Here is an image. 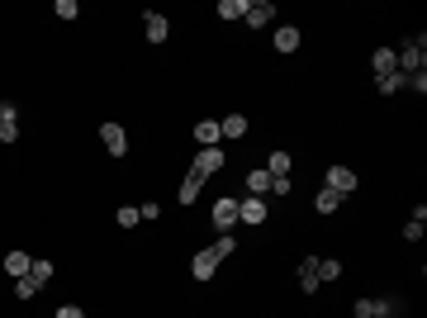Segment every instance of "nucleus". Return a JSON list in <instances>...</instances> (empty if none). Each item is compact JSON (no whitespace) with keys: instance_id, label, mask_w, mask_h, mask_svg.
Returning a JSON list of instances; mask_svg holds the SVG:
<instances>
[{"instance_id":"nucleus-1","label":"nucleus","mask_w":427,"mask_h":318,"mask_svg":"<svg viewBox=\"0 0 427 318\" xmlns=\"http://www.w3.org/2000/svg\"><path fill=\"white\" fill-rule=\"evenodd\" d=\"M394 67H399L403 77H413V72H427V38L418 33V38H408L399 53H394Z\"/></svg>"},{"instance_id":"nucleus-2","label":"nucleus","mask_w":427,"mask_h":318,"mask_svg":"<svg viewBox=\"0 0 427 318\" xmlns=\"http://www.w3.org/2000/svg\"><path fill=\"white\" fill-rule=\"evenodd\" d=\"M209 223L218 228V233H233V223H238V200H233V195L214 200V209H209Z\"/></svg>"},{"instance_id":"nucleus-3","label":"nucleus","mask_w":427,"mask_h":318,"mask_svg":"<svg viewBox=\"0 0 427 318\" xmlns=\"http://www.w3.org/2000/svg\"><path fill=\"white\" fill-rule=\"evenodd\" d=\"M323 186H328V190H337V195H342V200H347L351 190L361 186V176H356V171H351V166H328V176H323Z\"/></svg>"},{"instance_id":"nucleus-4","label":"nucleus","mask_w":427,"mask_h":318,"mask_svg":"<svg viewBox=\"0 0 427 318\" xmlns=\"http://www.w3.org/2000/svg\"><path fill=\"white\" fill-rule=\"evenodd\" d=\"M238 223L261 228V223H266V195H247V200H238Z\"/></svg>"},{"instance_id":"nucleus-5","label":"nucleus","mask_w":427,"mask_h":318,"mask_svg":"<svg viewBox=\"0 0 427 318\" xmlns=\"http://www.w3.org/2000/svg\"><path fill=\"white\" fill-rule=\"evenodd\" d=\"M351 314L356 318H389V314H399V299H356Z\"/></svg>"},{"instance_id":"nucleus-6","label":"nucleus","mask_w":427,"mask_h":318,"mask_svg":"<svg viewBox=\"0 0 427 318\" xmlns=\"http://www.w3.org/2000/svg\"><path fill=\"white\" fill-rule=\"evenodd\" d=\"M214 271H218V252H214V247H200V252L190 257V276H195V280H214Z\"/></svg>"},{"instance_id":"nucleus-7","label":"nucleus","mask_w":427,"mask_h":318,"mask_svg":"<svg viewBox=\"0 0 427 318\" xmlns=\"http://www.w3.org/2000/svg\"><path fill=\"white\" fill-rule=\"evenodd\" d=\"M100 143H105L109 157H124V152H129V133L119 129V124H100Z\"/></svg>"},{"instance_id":"nucleus-8","label":"nucleus","mask_w":427,"mask_h":318,"mask_svg":"<svg viewBox=\"0 0 427 318\" xmlns=\"http://www.w3.org/2000/svg\"><path fill=\"white\" fill-rule=\"evenodd\" d=\"M143 33H147V43L157 48V43H166V38H171V19H166V15H152V10H147V15H143Z\"/></svg>"},{"instance_id":"nucleus-9","label":"nucleus","mask_w":427,"mask_h":318,"mask_svg":"<svg viewBox=\"0 0 427 318\" xmlns=\"http://www.w3.org/2000/svg\"><path fill=\"white\" fill-rule=\"evenodd\" d=\"M19 138V105H0V143H15Z\"/></svg>"},{"instance_id":"nucleus-10","label":"nucleus","mask_w":427,"mask_h":318,"mask_svg":"<svg viewBox=\"0 0 427 318\" xmlns=\"http://www.w3.org/2000/svg\"><path fill=\"white\" fill-rule=\"evenodd\" d=\"M218 166H223V148H200V157H195L190 171H195V176H214Z\"/></svg>"},{"instance_id":"nucleus-11","label":"nucleus","mask_w":427,"mask_h":318,"mask_svg":"<svg viewBox=\"0 0 427 318\" xmlns=\"http://www.w3.org/2000/svg\"><path fill=\"white\" fill-rule=\"evenodd\" d=\"M271 19H275V5H271V0H252V5H247V19H242V24L266 29Z\"/></svg>"},{"instance_id":"nucleus-12","label":"nucleus","mask_w":427,"mask_h":318,"mask_svg":"<svg viewBox=\"0 0 427 318\" xmlns=\"http://www.w3.org/2000/svg\"><path fill=\"white\" fill-rule=\"evenodd\" d=\"M319 257H304V262H299V290L304 294H319Z\"/></svg>"},{"instance_id":"nucleus-13","label":"nucleus","mask_w":427,"mask_h":318,"mask_svg":"<svg viewBox=\"0 0 427 318\" xmlns=\"http://www.w3.org/2000/svg\"><path fill=\"white\" fill-rule=\"evenodd\" d=\"M218 138H223L218 119H200V124H195V143H200V148H218Z\"/></svg>"},{"instance_id":"nucleus-14","label":"nucleus","mask_w":427,"mask_h":318,"mask_svg":"<svg viewBox=\"0 0 427 318\" xmlns=\"http://www.w3.org/2000/svg\"><path fill=\"white\" fill-rule=\"evenodd\" d=\"M299 43H304V33H299L294 24H280V29H275V53H294Z\"/></svg>"},{"instance_id":"nucleus-15","label":"nucleus","mask_w":427,"mask_h":318,"mask_svg":"<svg viewBox=\"0 0 427 318\" xmlns=\"http://www.w3.org/2000/svg\"><path fill=\"white\" fill-rule=\"evenodd\" d=\"M371 72H375V81L389 77V72H399V67H394V48H375L371 53Z\"/></svg>"},{"instance_id":"nucleus-16","label":"nucleus","mask_w":427,"mask_h":318,"mask_svg":"<svg viewBox=\"0 0 427 318\" xmlns=\"http://www.w3.org/2000/svg\"><path fill=\"white\" fill-rule=\"evenodd\" d=\"M29 266H33L29 252H19V247H15V252H5V276H15V280H19V276H29Z\"/></svg>"},{"instance_id":"nucleus-17","label":"nucleus","mask_w":427,"mask_h":318,"mask_svg":"<svg viewBox=\"0 0 427 318\" xmlns=\"http://www.w3.org/2000/svg\"><path fill=\"white\" fill-rule=\"evenodd\" d=\"M314 209H319V214H337V209H342V195H337V190H328V186H323L319 195H314Z\"/></svg>"},{"instance_id":"nucleus-18","label":"nucleus","mask_w":427,"mask_h":318,"mask_svg":"<svg viewBox=\"0 0 427 318\" xmlns=\"http://www.w3.org/2000/svg\"><path fill=\"white\" fill-rule=\"evenodd\" d=\"M266 190H271V171H266V166L247 171V195H266Z\"/></svg>"},{"instance_id":"nucleus-19","label":"nucleus","mask_w":427,"mask_h":318,"mask_svg":"<svg viewBox=\"0 0 427 318\" xmlns=\"http://www.w3.org/2000/svg\"><path fill=\"white\" fill-rule=\"evenodd\" d=\"M218 129H223V138H247V114H228V119H218Z\"/></svg>"},{"instance_id":"nucleus-20","label":"nucleus","mask_w":427,"mask_h":318,"mask_svg":"<svg viewBox=\"0 0 427 318\" xmlns=\"http://www.w3.org/2000/svg\"><path fill=\"white\" fill-rule=\"evenodd\" d=\"M200 190H204V176H195V171H190L186 181H181V205H195V200H200Z\"/></svg>"},{"instance_id":"nucleus-21","label":"nucleus","mask_w":427,"mask_h":318,"mask_svg":"<svg viewBox=\"0 0 427 318\" xmlns=\"http://www.w3.org/2000/svg\"><path fill=\"white\" fill-rule=\"evenodd\" d=\"M252 0H218V19H247Z\"/></svg>"},{"instance_id":"nucleus-22","label":"nucleus","mask_w":427,"mask_h":318,"mask_svg":"<svg viewBox=\"0 0 427 318\" xmlns=\"http://www.w3.org/2000/svg\"><path fill=\"white\" fill-rule=\"evenodd\" d=\"M266 171H271V176H290V152H285V148H275V152L266 157Z\"/></svg>"},{"instance_id":"nucleus-23","label":"nucleus","mask_w":427,"mask_h":318,"mask_svg":"<svg viewBox=\"0 0 427 318\" xmlns=\"http://www.w3.org/2000/svg\"><path fill=\"white\" fill-rule=\"evenodd\" d=\"M114 223L119 228H138L143 218H138V205H124V209H114Z\"/></svg>"},{"instance_id":"nucleus-24","label":"nucleus","mask_w":427,"mask_h":318,"mask_svg":"<svg viewBox=\"0 0 427 318\" xmlns=\"http://www.w3.org/2000/svg\"><path fill=\"white\" fill-rule=\"evenodd\" d=\"M29 276H33V280H38V290H43V285L53 280V262H43V257H38V262L29 266Z\"/></svg>"},{"instance_id":"nucleus-25","label":"nucleus","mask_w":427,"mask_h":318,"mask_svg":"<svg viewBox=\"0 0 427 318\" xmlns=\"http://www.w3.org/2000/svg\"><path fill=\"white\" fill-rule=\"evenodd\" d=\"M375 86H380V95H394V90H403V72H389V77H380Z\"/></svg>"},{"instance_id":"nucleus-26","label":"nucleus","mask_w":427,"mask_h":318,"mask_svg":"<svg viewBox=\"0 0 427 318\" xmlns=\"http://www.w3.org/2000/svg\"><path fill=\"white\" fill-rule=\"evenodd\" d=\"M342 276V262H332V257H319V280H337Z\"/></svg>"},{"instance_id":"nucleus-27","label":"nucleus","mask_w":427,"mask_h":318,"mask_svg":"<svg viewBox=\"0 0 427 318\" xmlns=\"http://www.w3.org/2000/svg\"><path fill=\"white\" fill-rule=\"evenodd\" d=\"M214 252H218V262H223V257H233V252H238V238H233V233H218Z\"/></svg>"},{"instance_id":"nucleus-28","label":"nucleus","mask_w":427,"mask_h":318,"mask_svg":"<svg viewBox=\"0 0 427 318\" xmlns=\"http://www.w3.org/2000/svg\"><path fill=\"white\" fill-rule=\"evenodd\" d=\"M15 294H19V299H33V294H38V280H33V276H19V280H15Z\"/></svg>"},{"instance_id":"nucleus-29","label":"nucleus","mask_w":427,"mask_h":318,"mask_svg":"<svg viewBox=\"0 0 427 318\" xmlns=\"http://www.w3.org/2000/svg\"><path fill=\"white\" fill-rule=\"evenodd\" d=\"M53 15H57V19H76V15H81V5H76V0H57V5H53Z\"/></svg>"},{"instance_id":"nucleus-30","label":"nucleus","mask_w":427,"mask_h":318,"mask_svg":"<svg viewBox=\"0 0 427 318\" xmlns=\"http://www.w3.org/2000/svg\"><path fill=\"white\" fill-rule=\"evenodd\" d=\"M403 242H423V218H408V223H403Z\"/></svg>"},{"instance_id":"nucleus-31","label":"nucleus","mask_w":427,"mask_h":318,"mask_svg":"<svg viewBox=\"0 0 427 318\" xmlns=\"http://www.w3.org/2000/svg\"><path fill=\"white\" fill-rule=\"evenodd\" d=\"M290 176H271V195H290Z\"/></svg>"},{"instance_id":"nucleus-32","label":"nucleus","mask_w":427,"mask_h":318,"mask_svg":"<svg viewBox=\"0 0 427 318\" xmlns=\"http://www.w3.org/2000/svg\"><path fill=\"white\" fill-rule=\"evenodd\" d=\"M157 214H161V205H157V200H147V205H138V218H147V223H152Z\"/></svg>"},{"instance_id":"nucleus-33","label":"nucleus","mask_w":427,"mask_h":318,"mask_svg":"<svg viewBox=\"0 0 427 318\" xmlns=\"http://www.w3.org/2000/svg\"><path fill=\"white\" fill-rule=\"evenodd\" d=\"M53 318H86V314H81V304H62Z\"/></svg>"}]
</instances>
